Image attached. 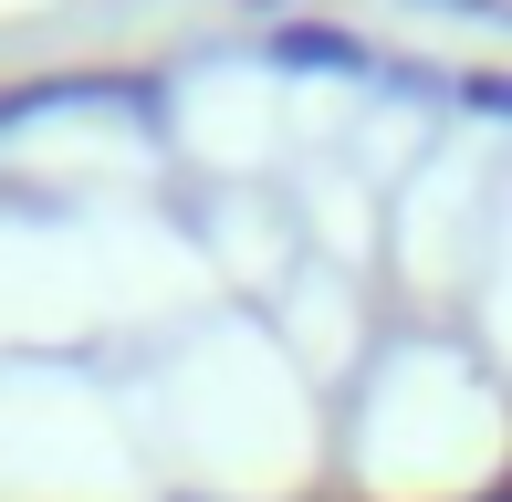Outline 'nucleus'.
Instances as JSON below:
<instances>
[{"label":"nucleus","instance_id":"obj_1","mask_svg":"<svg viewBox=\"0 0 512 502\" xmlns=\"http://www.w3.org/2000/svg\"><path fill=\"white\" fill-rule=\"evenodd\" d=\"M272 63H304V74H366V42L345 21H272Z\"/></svg>","mask_w":512,"mask_h":502},{"label":"nucleus","instance_id":"obj_2","mask_svg":"<svg viewBox=\"0 0 512 502\" xmlns=\"http://www.w3.org/2000/svg\"><path fill=\"white\" fill-rule=\"evenodd\" d=\"M460 105H481V116H512V74H460Z\"/></svg>","mask_w":512,"mask_h":502}]
</instances>
